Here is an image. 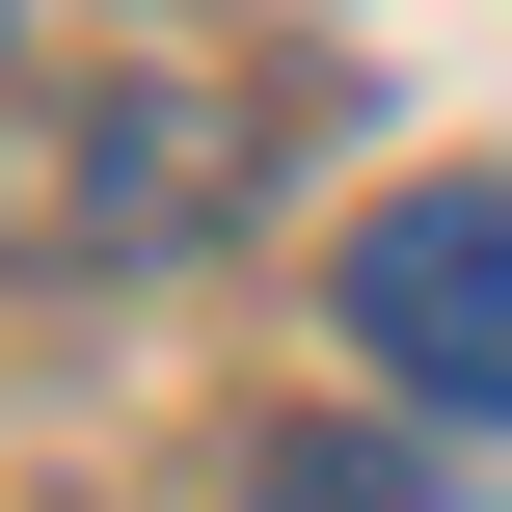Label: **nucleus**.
Wrapping results in <instances>:
<instances>
[{"mask_svg": "<svg viewBox=\"0 0 512 512\" xmlns=\"http://www.w3.org/2000/svg\"><path fill=\"white\" fill-rule=\"evenodd\" d=\"M162 216H216V108H189V81H135V108L81 135V243H162Z\"/></svg>", "mask_w": 512, "mask_h": 512, "instance_id": "f03ea898", "label": "nucleus"}, {"mask_svg": "<svg viewBox=\"0 0 512 512\" xmlns=\"http://www.w3.org/2000/svg\"><path fill=\"white\" fill-rule=\"evenodd\" d=\"M324 324H351V378H405V405L512 432V162H432V189H378V216L324 243Z\"/></svg>", "mask_w": 512, "mask_h": 512, "instance_id": "f257e3e1", "label": "nucleus"}, {"mask_svg": "<svg viewBox=\"0 0 512 512\" xmlns=\"http://www.w3.org/2000/svg\"><path fill=\"white\" fill-rule=\"evenodd\" d=\"M243 512H432V486H405V459H351V432H270V486H243Z\"/></svg>", "mask_w": 512, "mask_h": 512, "instance_id": "7ed1b4c3", "label": "nucleus"}]
</instances>
